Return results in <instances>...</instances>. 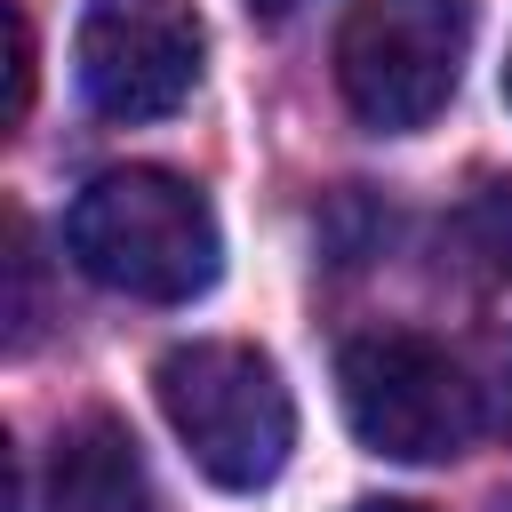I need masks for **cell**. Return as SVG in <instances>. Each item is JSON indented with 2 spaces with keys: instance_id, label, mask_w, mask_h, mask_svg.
Returning a JSON list of instances; mask_svg holds the SVG:
<instances>
[{
  "instance_id": "cell-3",
  "label": "cell",
  "mask_w": 512,
  "mask_h": 512,
  "mask_svg": "<svg viewBox=\"0 0 512 512\" xmlns=\"http://www.w3.org/2000/svg\"><path fill=\"white\" fill-rule=\"evenodd\" d=\"M464 56L472 0H352L336 32V88L368 128L408 136L456 96Z\"/></svg>"
},
{
  "instance_id": "cell-6",
  "label": "cell",
  "mask_w": 512,
  "mask_h": 512,
  "mask_svg": "<svg viewBox=\"0 0 512 512\" xmlns=\"http://www.w3.org/2000/svg\"><path fill=\"white\" fill-rule=\"evenodd\" d=\"M48 504L56 512H144L152 488H144V464H136V440L112 424V416H88L56 440V472H48Z\"/></svg>"
},
{
  "instance_id": "cell-1",
  "label": "cell",
  "mask_w": 512,
  "mask_h": 512,
  "mask_svg": "<svg viewBox=\"0 0 512 512\" xmlns=\"http://www.w3.org/2000/svg\"><path fill=\"white\" fill-rule=\"evenodd\" d=\"M64 248L88 280L136 304H192L224 272V232H216L208 192L168 168H104L72 200Z\"/></svg>"
},
{
  "instance_id": "cell-12",
  "label": "cell",
  "mask_w": 512,
  "mask_h": 512,
  "mask_svg": "<svg viewBox=\"0 0 512 512\" xmlns=\"http://www.w3.org/2000/svg\"><path fill=\"white\" fill-rule=\"evenodd\" d=\"M504 104H512V64H504Z\"/></svg>"
},
{
  "instance_id": "cell-9",
  "label": "cell",
  "mask_w": 512,
  "mask_h": 512,
  "mask_svg": "<svg viewBox=\"0 0 512 512\" xmlns=\"http://www.w3.org/2000/svg\"><path fill=\"white\" fill-rule=\"evenodd\" d=\"M496 424H504V440H512V344H504V368H496Z\"/></svg>"
},
{
  "instance_id": "cell-11",
  "label": "cell",
  "mask_w": 512,
  "mask_h": 512,
  "mask_svg": "<svg viewBox=\"0 0 512 512\" xmlns=\"http://www.w3.org/2000/svg\"><path fill=\"white\" fill-rule=\"evenodd\" d=\"M360 512H424V504H392V496H384V504H360Z\"/></svg>"
},
{
  "instance_id": "cell-5",
  "label": "cell",
  "mask_w": 512,
  "mask_h": 512,
  "mask_svg": "<svg viewBox=\"0 0 512 512\" xmlns=\"http://www.w3.org/2000/svg\"><path fill=\"white\" fill-rule=\"evenodd\" d=\"M80 96L104 120H160L200 88V8L192 0H88L80 16Z\"/></svg>"
},
{
  "instance_id": "cell-4",
  "label": "cell",
  "mask_w": 512,
  "mask_h": 512,
  "mask_svg": "<svg viewBox=\"0 0 512 512\" xmlns=\"http://www.w3.org/2000/svg\"><path fill=\"white\" fill-rule=\"evenodd\" d=\"M336 384H344V424L360 432V448H376L392 464L464 456L472 432H480L464 368L424 336H400V328L352 336L344 360H336Z\"/></svg>"
},
{
  "instance_id": "cell-8",
  "label": "cell",
  "mask_w": 512,
  "mask_h": 512,
  "mask_svg": "<svg viewBox=\"0 0 512 512\" xmlns=\"http://www.w3.org/2000/svg\"><path fill=\"white\" fill-rule=\"evenodd\" d=\"M0 24H8V128H16V120L32 112V16L8 0Z\"/></svg>"
},
{
  "instance_id": "cell-10",
  "label": "cell",
  "mask_w": 512,
  "mask_h": 512,
  "mask_svg": "<svg viewBox=\"0 0 512 512\" xmlns=\"http://www.w3.org/2000/svg\"><path fill=\"white\" fill-rule=\"evenodd\" d=\"M248 8H256V16H288L296 0H248Z\"/></svg>"
},
{
  "instance_id": "cell-13",
  "label": "cell",
  "mask_w": 512,
  "mask_h": 512,
  "mask_svg": "<svg viewBox=\"0 0 512 512\" xmlns=\"http://www.w3.org/2000/svg\"><path fill=\"white\" fill-rule=\"evenodd\" d=\"M504 512H512V504H504Z\"/></svg>"
},
{
  "instance_id": "cell-7",
  "label": "cell",
  "mask_w": 512,
  "mask_h": 512,
  "mask_svg": "<svg viewBox=\"0 0 512 512\" xmlns=\"http://www.w3.org/2000/svg\"><path fill=\"white\" fill-rule=\"evenodd\" d=\"M456 240H464V256H472L488 280H512V184H488V192L456 216Z\"/></svg>"
},
{
  "instance_id": "cell-2",
  "label": "cell",
  "mask_w": 512,
  "mask_h": 512,
  "mask_svg": "<svg viewBox=\"0 0 512 512\" xmlns=\"http://www.w3.org/2000/svg\"><path fill=\"white\" fill-rule=\"evenodd\" d=\"M152 392H160L168 432L216 488L248 496V488L280 480V464L296 448V400L256 344H176L152 368Z\"/></svg>"
}]
</instances>
